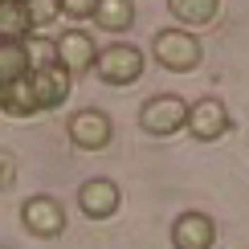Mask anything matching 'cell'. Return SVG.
Segmentation results:
<instances>
[{"instance_id":"6da1fadb","label":"cell","mask_w":249,"mask_h":249,"mask_svg":"<svg viewBox=\"0 0 249 249\" xmlns=\"http://www.w3.org/2000/svg\"><path fill=\"white\" fill-rule=\"evenodd\" d=\"M151 57L160 61L163 70H172V74H188V70L200 66L204 49H200V41L192 37V29H160V33L151 37Z\"/></svg>"},{"instance_id":"7a4b0ae2","label":"cell","mask_w":249,"mask_h":249,"mask_svg":"<svg viewBox=\"0 0 249 249\" xmlns=\"http://www.w3.org/2000/svg\"><path fill=\"white\" fill-rule=\"evenodd\" d=\"M139 127L155 139H168V135L188 127V102L180 94H151L139 107Z\"/></svg>"},{"instance_id":"3957f363","label":"cell","mask_w":249,"mask_h":249,"mask_svg":"<svg viewBox=\"0 0 249 249\" xmlns=\"http://www.w3.org/2000/svg\"><path fill=\"white\" fill-rule=\"evenodd\" d=\"M98 78L107 82V86H135V82L143 78V53L135 45H107L98 49V61H94Z\"/></svg>"},{"instance_id":"277c9868","label":"cell","mask_w":249,"mask_h":249,"mask_svg":"<svg viewBox=\"0 0 249 249\" xmlns=\"http://www.w3.org/2000/svg\"><path fill=\"white\" fill-rule=\"evenodd\" d=\"M20 225H25L33 237L41 241H53V237L66 233V209H61L57 196H29L25 204H20Z\"/></svg>"},{"instance_id":"5b68a950","label":"cell","mask_w":249,"mask_h":249,"mask_svg":"<svg viewBox=\"0 0 249 249\" xmlns=\"http://www.w3.org/2000/svg\"><path fill=\"white\" fill-rule=\"evenodd\" d=\"M229 127H233V119H229V107H225L221 98H196L188 107V127L184 131H188L192 139L213 143V139H221Z\"/></svg>"},{"instance_id":"8992f818","label":"cell","mask_w":249,"mask_h":249,"mask_svg":"<svg viewBox=\"0 0 249 249\" xmlns=\"http://www.w3.org/2000/svg\"><path fill=\"white\" fill-rule=\"evenodd\" d=\"M66 131H70V139H74V147H82V151H102L110 143V135H115L110 115H107V110H98V107L74 110Z\"/></svg>"},{"instance_id":"52a82bcc","label":"cell","mask_w":249,"mask_h":249,"mask_svg":"<svg viewBox=\"0 0 249 249\" xmlns=\"http://www.w3.org/2000/svg\"><path fill=\"white\" fill-rule=\"evenodd\" d=\"M123 204V192L115 180H107V176H94V180H86L78 188V209L90 216V221H107V216H115Z\"/></svg>"},{"instance_id":"ba28073f","label":"cell","mask_w":249,"mask_h":249,"mask_svg":"<svg viewBox=\"0 0 249 249\" xmlns=\"http://www.w3.org/2000/svg\"><path fill=\"white\" fill-rule=\"evenodd\" d=\"M29 82H33V94H37V102H41V110H53V107H61V102L70 98L74 74H70L61 61H53V66L29 70Z\"/></svg>"},{"instance_id":"9c48e42d","label":"cell","mask_w":249,"mask_h":249,"mask_svg":"<svg viewBox=\"0 0 249 249\" xmlns=\"http://www.w3.org/2000/svg\"><path fill=\"white\" fill-rule=\"evenodd\" d=\"M172 245L176 249H213L216 245V225L209 213H180L172 225Z\"/></svg>"},{"instance_id":"30bf717a","label":"cell","mask_w":249,"mask_h":249,"mask_svg":"<svg viewBox=\"0 0 249 249\" xmlns=\"http://www.w3.org/2000/svg\"><path fill=\"white\" fill-rule=\"evenodd\" d=\"M57 41V61L70 70V74H86V70H94L98 61V49H94V37L82 33V29H66Z\"/></svg>"},{"instance_id":"8fae6325","label":"cell","mask_w":249,"mask_h":249,"mask_svg":"<svg viewBox=\"0 0 249 249\" xmlns=\"http://www.w3.org/2000/svg\"><path fill=\"white\" fill-rule=\"evenodd\" d=\"M0 110H4V115H13V119L41 115V102H37V94H33L29 74L17 78V82H8V86H0Z\"/></svg>"},{"instance_id":"7c38bea8","label":"cell","mask_w":249,"mask_h":249,"mask_svg":"<svg viewBox=\"0 0 249 249\" xmlns=\"http://www.w3.org/2000/svg\"><path fill=\"white\" fill-rule=\"evenodd\" d=\"M168 13L180 20L184 29H204L221 13V0H168Z\"/></svg>"},{"instance_id":"4fadbf2b","label":"cell","mask_w":249,"mask_h":249,"mask_svg":"<svg viewBox=\"0 0 249 249\" xmlns=\"http://www.w3.org/2000/svg\"><path fill=\"white\" fill-rule=\"evenodd\" d=\"M33 33V17H29L25 0H0V41H25Z\"/></svg>"},{"instance_id":"5bb4252c","label":"cell","mask_w":249,"mask_h":249,"mask_svg":"<svg viewBox=\"0 0 249 249\" xmlns=\"http://www.w3.org/2000/svg\"><path fill=\"white\" fill-rule=\"evenodd\" d=\"M94 25L107 33H127L135 25V0H98L94 4Z\"/></svg>"},{"instance_id":"9a60e30c","label":"cell","mask_w":249,"mask_h":249,"mask_svg":"<svg viewBox=\"0 0 249 249\" xmlns=\"http://www.w3.org/2000/svg\"><path fill=\"white\" fill-rule=\"evenodd\" d=\"M29 53H25V41H0V86H8V82L25 78L29 74Z\"/></svg>"},{"instance_id":"2e32d148","label":"cell","mask_w":249,"mask_h":249,"mask_svg":"<svg viewBox=\"0 0 249 249\" xmlns=\"http://www.w3.org/2000/svg\"><path fill=\"white\" fill-rule=\"evenodd\" d=\"M25 53H29V66H53V61H57V41L53 37H33V33H29L25 37Z\"/></svg>"},{"instance_id":"e0dca14e","label":"cell","mask_w":249,"mask_h":249,"mask_svg":"<svg viewBox=\"0 0 249 249\" xmlns=\"http://www.w3.org/2000/svg\"><path fill=\"white\" fill-rule=\"evenodd\" d=\"M25 4H29V17H33V29L53 25L61 13V0H25Z\"/></svg>"},{"instance_id":"ac0fdd59","label":"cell","mask_w":249,"mask_h":249,"mask_svg":"<svg viewBox=\"0 0 249 249\" xmlns=\"http://www.w3.org/2000/svg\"><path fill=\"white\" fill-rule=\"evenodd\" d=\"M94 4L98 0H61V13L70 20H86V17H94Z\"/></svg>"}]
</instances>
